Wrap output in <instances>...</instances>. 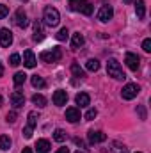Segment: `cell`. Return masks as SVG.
Returning <instances> with one entry per match:
<instances>
[{
    "instance_id": "cell-1",
    "label": "cell",
    "mask_w": 151,
    "mask_h": 153,
    "mask_svg": "<svg viewBox=\"0 0 151 153\" xmlns=\"http://www.w3.org/2000/svg\"><path fill=\"white\" fill-rule=\"evenodd\" d=\"M43 20H44L46 25L55 27V25H59V22H61V14H59V11H57L55 7H50V5H48V7H44Z\"/></svg>"
},
{
    "instance_id": "cell-2",
    "label": "cell",
    "mask_w": 151,
    "mask_h": 153,
    "mask_svg": "<svg viewBox=\"0 0 151 153\" xmlns=\"http://www.w3.org/2000/svg\"><path fill=\"white\" fill-rule=\"evenodd\" d=\"M70 7H71V11L82 13V14H85V16L93 14V5H91V2H87V0H70Z\"/></svg>"
},
{
    "instance_id": "cell-3",
    "label": "cell",
    "mask_w": 151,
    "mask_h": 153,
    "mask_svg": "<svg viewBox=\"0 0 151 153\" xmlns=\"http://www.w3.org/2000/svg\"><path fill=\"white\" fill-rule=\"evenodd\" d=\"M107 73H109V76H112V78H115V80H123V78H126V75L123 73L121 64H119L115 59H110V61L107 62Z\"/></svg>"
},
{
    "instance_id": "cell-4",
    "label": "cell",
    "mask_w": 151,
    "mask_h": 153,
    "mask_svg": "<svg viewBox=\"0 0 151 153\" xmlns=\"http://www.w3.org/2000/svg\"><path fill=\"white\" fill-rule=\"evenodd\" d=\"M61 57H62V50L59 46H55L52 52H41L39 53V59L44 62H57V61H61Z\"/></svg>"
},
{
    "instance_id": "cell-5",
    "label": "cell",
    "mask_w": 151,
    "mask_h": 153,
    "mask_svg": "<svg viewBox=\"0 0 151 153\" xmlns=\"http://www.w3.org/2000/svg\"><path fill=\"white\" fill-rule=\"evenodd\" d=\"M139 93H141V87H139L137 84H126V85L123 87V91H121V96H123L124 100H133Z\"/></svg>"
},
{
    "instance_id": "cell-6",
    "label": "cell",
    "mask_w": 151,
    "mask_h": 153,
    "mask_svg": "<svg viewBox=\"0 0 151 153\" xmlns=\"http://www.w3.org/2000/svg\"><path fill=\"white\" fill-rule=\"evenodd\" d=\"M124 62H126V66H128L132 71H137L139 66H141V59H139L135 53H130V52L124 55Z\"/></svg>"
},
{
    "instance_id": "cell-7",
    "label": "cell",
    "mask_w": 151,
    "mask_h": 153,
    "mask_svg": "<svg viewBox=\"0 0 151 153\" xmlns=\"http://www.w3.org/2000/svg\"><path fill=\"white\" fill-rule=\"evenodd\" d=\"M112 16H114L112 5H101L100 7V11H98V20L100 22H109V20H112Z\"/></svg>"
},
{
    "instance_id": "cell-8",
    "label": "cell",
    "mask_w": 151,
    "mask_h": 153,
    "mask_svg": "<svg viewBox=\"0 0 151 153\" xmlns=\"http://www.w3.org/2000/svg\"><path fill=\"white\" fill-rule=\"evenodd\" d=\"M87 139H89V143H91V144H98V143L107 141V135H105L103 132H100V130H89Z\"/></svg>"
},
{
    "instance_id": "cell-9",
    "label": "cell",
    "mask_w": 151,
    "mask_h": 153,
    "mask_svg": "<svg viewBox=\"0 0 151 153\" xmlns=\"http://www.w3.org/2000/svg\"><path fill=\"white\" fill-rule=\"evenodd\" d=\"M66 102H68V93L62 91V89H57L53 93V103L57 107H62V105H66Z\"/></svg>"
},
{
    "instance_id": "cell-10",
    "label": "cell",
    "mask_w": 151,
    "mask_h": 153,
    "mask_svg": "<svg viewBox=\"0 0 151 153\" xmlns=\"http://www.w3.org/2000/svg\"><path fill=\"white\" fill-rule=\"evenodd\" d=\"M9 100H11V105H13L14 109H20V107H23V103H25V96H23V93H20V91H14Z\"/></svg>"
},
{
    "instance_id": "cell-11",
    "label": "cell",
    "mask_w": 151,
    "mask_h": 153,
    "mask_svg": "<svg viewBox=\"0 0 151 153\" xmlns=\"http://www.w3.org/2000/svg\"><path fill=\"white\" fill-rule=\"evenodd\" d=\"M0 45H2L4 48H7V46L13 45V32H11L9 29H2V30H0Z\"/></svg>"
},
{
    "instance_id": "cell-12",
    "label": "cell",
    "mask_w": 151,
    "mask_h": 153,
    "mask_svg": "<svg viewBox=\"0 0 151 153\" xmlns=\"http://www.w3.org/2000/svg\"><path fill=\"white\" fill-rule=\"evenodd\" d=\"M14 23L20 27V29H25L29 25V20H27V14L23 13V9H18L16 14H14Z\"/></svg>"
},
{
    "instance_id": "cell-13",
    "label": "cell",
    "mask_w": 151,
    "mask_h": 153,
    "mask_svg": "<svg viewBox=\"0 0 151 153\" xmlns=\"http://www.w3.org/2000/svg\"><path fill=\"white\" fill-rule=\"evenodd\" d=\"M36 55H34V52L32 50H25L23 52V64L27 66V68H34L36 66Z\"/></svg>"
},
{
    "instance_id": "cell-14",
    "label": "cell",
    "mask_w": 151,
    "mask_h": 153,
    "mask_svg": "<svg viewBox=\"0 0 151 153\" xmlns=\"http://www.w3.org/2000/svg\"><path fill=\"white\" fill-rule=\"evenodd\" d=\"M66 119H68L70 123H76V121H80V111H78L76 107H70V109H66Z\"/></svg>"
},
{
    "instance_id": "cell-15",
    "label": "cell",
    "mask_w": 151,
    "mask_h": 153,
    "mask_svg": "<svg viewBox=\"0 0 151 153\" xmlns=\"http://www.w3.org/2000/svg\"><path fill=\"white\" fill-rule=\"evenodd\" d=\"M44 39V30H43V23L36 20L34 22V41H43Z\"/></svg>"
},
{
    "instance_id": "cell-16",
    "label": "cell",
    "mask_w": 151,
    "mask_h": 153,
    "mask_svg": "<svg viewBox=\"0 0 151 153\" xmlns=\"http://www.w3.org/2000/svg\"><path fill=\"white\" fill-rule=\"evenodd\" d=\"M135 2V14L139 20H142L146 16V5H144V0H133Z\"/></svg>"
},
{
    "instance_id": "cell-17",
    "label": "cell",
    "mask_w": 151,
    "mask_h": 153,
    "mask_svg": "<svg viewBox=\"0 0 151 153\" xmlns=\"http://www.w3.org/2000/svg\"><path fill=\"white\" fill-rule=\"evenodd\" d=\"M76 105H80V107H87L89 103H91V96L87 94V93H78L75 98Z\"/></svg>"
},
{
    "instance_id": "cell-18",
    "label": "cell",
    "mask_w": 151,
    "mask_h": 153,
    "mask_svg": "<svg viewBox=\"0 0 151 153\" xmlns=\"http://www.w3.org/2000/svg\"><path fill=\"white\" fill-rule=\"evenodd\" d=\"M36 150L39 153H48L50 152V143L46 139H39L38 143H36Z\"/></svg>"
},
{
    "instance_id": "cell-19",
    "label": "cell",
    "mask_w": 151,
    "mask_h": 153,
    "mask_svg": "<svg viewBox=\"0 0 151 153\" xmlns=\"http://www.w3.org/2000/svg\"><path fill=\"white\" fill-rule=\"evenodd\" d=\"M84 41H85L84 36H82L80 32H75V34H73V38H71V46H73V48H80V46L84 45Z\"/></svg>"
},
{
    "instance_id": "cell-20",
    "label": "cell",
    "mask_w": 151,
    "mask_h": 153,
    "mask_svg": "<svg viewBox=\"0 0 151 153\" xmlns=\"http://www.w3.org/2000/svg\"><path fill=\"white\" fill-rule=\"evenodd\" d=\"M29 121H27V126L29 128H34L36 125H38V119H39V114L36 112V111H32V112H29Z\"/></svg>"
},
{
    "instance_id": "cell-21",
    "label": "cell",
    "mask_w": 151,
    "mask_h": 153,
    "mask_svg": "<svg viewBox=\"0 0 151 153\" xmlns=\"http://www.w3.org/2000/svg\"><path fill=\"white\" fill-rule=\"evenodd\" d=\"M11 144L13 143H11V137L9 135H0V150H5L7 152L11 148Z\"/></svg>"
},
{
    "instance_id": "cell-22",
    "label": "cell",
    "mask_w": 151,
    "mask_h": 153,
    "mask_svg": "<svg viewBox=\"0 0 151 153\" xmlns=\"http://www.w3.org/2000/svg\"><path fill=\"white\" fill-rule=\"evenodd\" d=\"M30 82H32V85H34V87H38V89H44V87H46V82L43 80V76L34 75V76H32V80H30Z\"/></svg>"
},
{
    "instance_id": "cell-23",
    "label": "cell",
    "mask_w": 151,
    "mask_h": 153,
    "mask_svg": "<svg viewBox=\"0 0 151 153\" xmlns=\"http://www.w3.org/2000/svg\"><path fill=\"white\" fill-rule=\"evenodd\" d=\"M112 153H128V148H126L124 144H121V143L114 141V143H112Z\"/></svg>"
},
{
    "instance_id": "cell-24",
    "label": "cell",
    "mask_w": 151,
    "mask_h": 153,
    "mask_svg": "<svg viewBox=\"0 0 151 153\" xmlns=\"http://www.w3.org/2000/svg\"><path fill=\"white\" fill-rule=\"evenodd\" d=\"M85 68H87L89 71H98V70H100V62H98L96 59H89V61L85 62Z\"/></svg>"
},
{
    "instance_id": "cell-25",
    "label": "cell",
    "mask_w": 151,
    "mask_h": 153,
    "mask_svg": "<svg viewBox=\"0 0 151 153\" xmlns=\"http://www.w3.org/2000/svg\"><path fill=\"white\" fill-rule=\"evenodd\" d=\"M53 139H55L57 143H64V141H66V132L61 130V128H57V130L53 132Z\"/></svg>"
},
{
    "instance_id": "cell-26",
    "label": "cell",
    "mask_w": 151,
    "mask_h": 153,
    "mask_svg": "<svg viewBox=\"0 0 151 153\" xmlns=\"http://www.w3.org/2000/svg\"><path fill=\"white\" fill-rule=\"evenodd\" d=\"M32 102H34V105H38V107H44V105H46V98H44L43 94H34V96H32Z\"/></svg>"
},
{
    "instance_id": "cell-27",
    "label": "cell",
    "mask_w": 151,
    "mask_h": 153,
    "mask_svg": "<svg viewBox=\"0 0 151 153\" xmlns=\"http://www.w3.org/2000/svg\"><path fill=\"white\" fill-rule=\"evenodd\" d=\"M13 80H14V84H16V85H21V84H25V80H27V75H25L23 71H18V73L14 75V78H13Z\"/></svg>"
},
{
    "instance_id": "cell-28",
    "label": "cell",
    "mask_w": 151,
    "mask_h": 153,
    "mask_svg": "<svg viewBox=\"0 0 151 153\" xmlns=\"http://www.w3.org/2000/svg\"><path fill=\"white\" fill-rule=\"evenodd\" d=\"M9 64H11V66H20V64H21V57H20L18 53H13V55L9 57Z\"/></svg>"
},
{
    "instance_id": "cell-29",
    "label": "cell",
    "mask_w": 151,
    "mask_h": 153,
    "mask_svg": "<svg viewBox=\"0 0 151 153\" xmlns=\"http://www.w3.org/2000/svg\"><path fill=\"white\" fill-rule=\"evenodd\" d=\"M68 36H70L68 29H66V27H62V29H61V30L57 32V36H55V38L59 39V41H66V39H68Z\"/></svg>"
},
{
    "instance_id": "cell-30",
    "label": "cell",
    "mask_w": 151,
    "mask_h": 153,
    "mask_svg": "<svg viewBox=\"0 0 151 153\" xmlns=\"http://www.w3.org/2000/svg\"><path fill=\"white\" fill-rule=\"evenodd\" d=\"M71 71H73V75L75 76H78V78H82V76H85V71L78 66V64H73L71 66Z\"/></svg>"
},
{
    "instance_id": "cell-31",
    "label": "cell",
    "mask_w": 151,
    "mask_h": 153,
    "mask_svg": "<svg viewBox=\"0 0 151 153\" xmlns=\"http://www.w3.org/2000/svg\"><path fill=\"white\" fill-rule=\"evenodd\" d=\"M96 116H98V111H96V109H89V111L85 112V119L91 121V119H94Z\"/></svg>"
},
{
    "instance_id": "cell-32",
    "label": "cell",
    "mask_w": 151,
    "mask_h": 153,
    "mask_svg": "<svg viewBox=\"0 0 151 153\" xmlns=\"http://www.w3.org/2000/svg\"><path fill=\"white\" fill-rule=\"evenodd\" d=\"M16 117H18L16 111H11V112H7V116H5V119H7L9 123H14V121H16Z\"/></svg>"
},
{
    "instance_id": "cell-33",
    "label": "cell",
    "mask_w": 151,
    "mask_h": 153,
    "mask_svg": "<svg viewBox=\"0 0 151 153\" xmlns=\"http://www.w3.org/2000/svg\"><path fill=\"white\" fill-rule=\"evenodd\" d=\"M7 14H9V9H7V5L0 4V20H2V18H5Z\"/></svg>"
},
{
    "instance_id": "cell-34",
    "label": "cell",
    "mask_w": 151,
    "mask_h": 153,
    "mask_svg": "<svg viewBox=\"0 0 151 153\" xmlns=\"http://www.w3.org/2000/svg\"><path fill=\"white\" fill-rule=\"evenodd\" d=\"M142 50L144 52H151V39H144L142 41Z\"/></svg>"
},
{
    "instance_id": "cell-35",
    "label": "cell",
    "mask_w": 151,
    "mask_h": 153,
    "mask_svg": "<svg viewBox=\"0 0 151 153\" xmlns=\"http://www.w3.org/2000/svg\"><path fill=\"white\" fill-rule=\"evenodd\" d=\"M139 116H141V119H146V111H144V107H139Z\"/></svg>"
},
{
    "instance_id": "cell-36",
    "label": "cell",
    "mask_w": 151,
    "mask_h": 153,
    "mask_svg": "<svg viewBox=\"0 0 151 153\" xmlns=\"http://www.w3.org/2000/svg\"><path fill=\"white\" fill-rule=\"evenodd\" d=\"M57 153H70V150H68V148H61Z\"/></svg>"
},
{
    "instance_id": "cell-37",
    "label": "cell",
    "mask_w": 151,
    "mask_h": 153,
    "mask_svg": "<svg viewBox=\"0 0 151 153\" xmlns=\"http://www.w3.org/2000/svg\"><path fill=\"white\" fill-rule=\"evenodd\" d=\"M75 143L78 144V146H85V144H84V141H80V139H75Z\"/></svg>"
},
{
    "instance_id": "cell-38",
    "label": "cell",
    "mask_w": 151,
    "mask_h": 153,
    "mask_svg": "<svg viewBox=\"0 0 151 153\" xmlns=\"http://www.w3.org/2000/svg\"><path fill=\"white\" fill-rule=\"evenodd\" d=\"M21 153H32V150H30V148H25V150H23Z\"/></svg>"
},
{
    "instance_id": "cell-39",
    "label": "cell",
    "mask_w": 151,
    "mask_h": 153,
    "mask_svg": "<svg viewBox=\"0 0 151 153\" xmlns=\"http://www.w3.org/2000/svg\"><path fill=\"white\" fill-rule=\"evenodd\" d=\"M4 75V66H2V62H0V76Z\"/></svg>"
},
{
    "instance_id": "cell-40",
    "label": "cell",
    "mask_w": 151,
    "mask_h": 153,
    "mask_svg": "<svg viewBox=\"0 0 151 153\" xmlns=\"http://www.w3.org/2000/svg\"><path fill=\"white\" fill-rule=\"evenodd\" d=\"M2 103H4V98H2V96H0V107H2Z\"/></svg>"
},
{
    "instance_id": "cell-41",
    "label": "cell",
    "mask_w": 151,
    "mask_h": 153,
    "mask_svg": "<svg viewBox=\"0 0 151 153\" xmlns=\"http://www.w3.org/2000/svg\"><path fill=\"white\" fill-rule=\"evenodd\" d=\"M124 2H126V4H130V2H133V0H124Z\"/></svg>"
},
{
    "instance_id": "cell-42",
    "label": "cell",
    "mask_w": 151,
    "mask_h": 153,
    "mask_svg": "<svg viewBox=\"0 0 151 153\" xmlns=\"http://www.w3.org/2000/svg\"><path fill=\"white\" fill-rule=\"evenodd\" d=\"M75 153H84V152H80V150H78V152H75Z\"/></svg>"
},
{
    "instance_id": "cell-43",
    "label": "cell",
    "mask_w": 151,
    "mask_h": 153,
    "mask_svg": "<svg viewBox=\"0 0 151 153\" xmlns=\"http://www.w3.org/2000/svg\"><path fill=\"white\" fill-rule=\"evenodd\" d=\"M137 153H141V152H137Z\"/></svg>"
}]
</instances>
